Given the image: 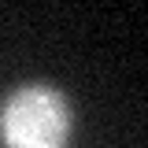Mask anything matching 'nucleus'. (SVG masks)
Instances as JSON below:
<instances>
[{
  "instance_id": "nucleus-1",
  "label": "nucleus",
  "mask_w": 148,
  "mask_h": 148,
  "mask_svg": "<svg viewBox=\"0 0 148 148\" xmlns=\"http://www.w3.org/2000/svg\"><path fill=\"white\" fill-rule=\"evenodd\" d=\"M74 133V108L52 82H26L0 104L4 148H67Z\"/></svg>"
}]
</instances>
